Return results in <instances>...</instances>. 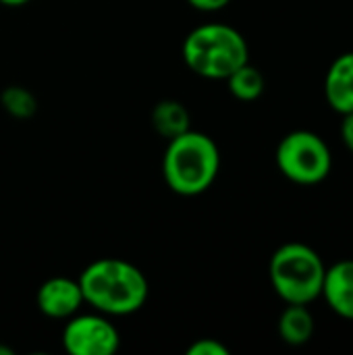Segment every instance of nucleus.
<instances>
[{"instance_id":"39448f33","label":"nucleus","mask_w":353,"mask_h":355,"mask_svg":"<svg viewBox=\"0 0 353 355\" xmlns=\"http://www.w3.org/2000/svg\"><path fill=\"white\" fill-rule=\"evenodd\" d=\"M275 160L281 175L298 185H318L333 168V154L327 141L304 129L291 131L279 141Z\"/></svg>"},{"instance_id":"f3484780","label":"nucleus","mask_w":353,"mask_h":355,"mask_svg":"<svg viewBox=\"0 0 353 355\" xmlns=\"http://www.w3.org/2000/svg\"><path fill=\"white\" fill-rule=\"evenodd\" d=\"M27 2H31V0H0V4H4V6H23Z\"/></svg>"},{"instance_id":"f257e3e1","label":"nucleus","mask_w":353,"mask_h":355,"mask_svg":"<svg viewBox=\"0 0 353 355\" xmlns=\"http://www.w3.org/2000/svg\"><path fill=\"white\" fill-rule=\"evenodd\" d=\"M83 302L106 316H131L144 308L150 287L146 275L121 258H100L79 275Z\"/></svg>"},{"instance_id":"a211bd4d","label":"nucleus","mask_w":353,"mask_h":355,"mask_svg":"<svg viewBox=\"0 0 353 355\" xmlns=\"http://www.w3.org/2000/svg\"><path fill=\"white\" fill-rule=\"evenodd\" d=\"M10 354H12V349H8V347L0 345V355H10Z\"/></svg>"},{"instance_id":"f8f14e48","label":"nucleus","mask_w":353,"mask_h":355,"mask_svg":"<svg viewBox=\"0 0 353 355\" xmlns=\"http://www.w3.org/2000/svg\"><path fill=\"white\" fill-rule=\"evenodd\" d=\"M225 81L229 85V92L237 100H241V102H254V100H258L264 94V87H266V81H264L262 71L258 67L250 64V60L246 64H241L239 69H235Z\"/></svg>"},{"instance_id":"423d86ee","label":"nucleus","mask_w":353,"mask_h":355,"mask_svg":"<svg viewBox=\"0 0 353 355\" xmlns=\"http://www.w3.org/2000/svg\"><path fill=\"white\" fill-rule=\"evenodd\" d=\"M62 347L71 355H112L121 347V333L106 314H75L62 329Z\"/></svg>"},{"instance_id":"0eeeda50","label":"nucleus","mask_w":353,"mask_h":355,"mask_svg":"<svg viewBox=\"0 0 353 355\" xmlns=\"http://www.w3.org/2000/svg\"><path fill=\"white\" fill-rule=\"evenodd\" d=\"M37 310L52 320H67L75 316L83 302V293L77 279L69 277H52L44 281L35 293Z\"/></svg>"},{"instance_id":"9b49d317","label":"nucleus","mask_w":353,"mask_h":355,"mask_svg":"<svg viewBox=\"0 0 353 355\" xmlns=\"http://www.w3.org/2000/svg\"><path fill=\"white\" fill-rule=\"evenodd\" d=\"M152 127L164 139H173L191 129L189 110L179 100H160L152 108Z\"/></svg>"},{"instance_id":"1a4fd4ad","label":"nucleus","mask_w":353,"mask_h":355,"mask_svg":"<svg viewBox=\"0 0 353 355\" xmlns=\"http://www.w3.org/2000/svg\"><path fill=\"white\" fill-rule=\"evenodd\" d=\"M325 98L335 112H353V52H345L331 62L325 79Z\"/></svg>"},{"instance_id":"20e7f679","label":"nucleus","mask_w":353,"mask_h":355,"mask_svg":"<svg viewBox=\"0 0 353 355\" xmlns=\"http://www.w3.org/2000/svg\"><path fill=\"white\" fill-rule=\"evenodd\" d=\"M327 266L316 250L293 241L281 245L268 264V277L275 293L285 304L308 306L322 293Z\"/></svg>"},{"instance_id":"6e6552de","label":"nucleus","mask_w":353,"mask_h":355,"mask_svg":"<svg viewBox=\"0 0 353 355\" xmlns=\"http://www.w3.org/2000/svg\"><path fill=\"white\" fill-rule=\"evenodd\" d=\"M320 295L337 316L353 320V260H341L327 268Z\"/></svg>"},{"instance_id":"2eb2a0df","label":"nucleus","mask_w":353,"mask_h":355,"mask_svg":"<svg viewBox=\"0 0 353 355\" xmlns=\"http://www.w3.org/2000/svg\"><path fill=\"white\" fill-rule=\"evenodd\" d=\"M196 10H202V12H216V10H223L231 0H187Z\"/></svg>"},{"instance_id":"ddd939ff","label":"nucleus","mask_w":353,"mask_h":355,"mask_svg":"<svg viewBox=\"0 0 353 355\" xmlns=\"http://www.w3.org/2000/svg\"><path fill=\"white\" fill-rule=\"evenodd\" d=\"M2 108L15 119H31L37 112V98L23 85H8L0 94Z\"/></svg>"},{"instance_id":"4468645a","label":"nucleus","mask_w":353,"mask_h":355,"mask_svg":"<svg viewBox=\"0 0 353 355\" xmlns=\"http://www.w3.org/2000/svg\"><path fill=\"white\" fill-rule=\"evenodd\" d=\"M187 355H229V347L216 339H196L189 347Z\"/></svg>"},{"instance_id":"9d476101","label":"nucleus","mask_w":353,"mask_h":355,"mask_svg":"<svg viewBox=\"0 0 353 355\" xmlns=\"http://www.w3.org/2000/svg\"><path fill=\"white\" fill-rule=\"evenodd\" d=\"M279 335L291 347H302L314 337V316L308 306L287 304L279 318Z\"/></svg>"},{"instance_id":"dca6fc26","label":"nucleus","mask_w":353,"mask_h":355,"mask_svg":"<svg viewBox=\"0 0 353 355\" xmlns=\"http://www.w3.org/2000/svg\"><path fill=\"white\" fill-rule=\"evenodd\" d=\"M341 139L347 146V150L353 154V112L343 114V123H341Z\"/></svg>"},{"instance_id":"f03ea898","label":"nucleus","mask_w":353,"mask_h":355,"mask_svg":"<svg viewBox=\"0 0 353 355\" xmlns=\"http://www.w3.org/2000/svg\"><path fill=\"white\" fill-rule=\"evenodd\" d=\"M221 171V150L216 141L200 131L169 139L162 156V177L171 191L183 198L202 196L212 187Z\"/></svg>"},{"instance_id":"7ed1b4c3","label":"nucleus","mask_w":353,"mask_h":355,"mask_svg":"<svg viewBox=\"0 0 353 355\" xmlns=\"http://www.w3.org/2000/svg\"><path fill=\"white\" fill-rule=\"evenodd\" d=\"M181 54L189 71L210 81H225L250 60L246 37L227 23H204L191 29L183 40Z\"/></svg>"}]
</instances>
